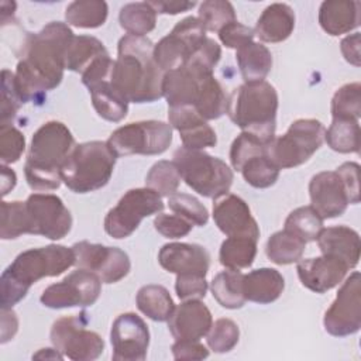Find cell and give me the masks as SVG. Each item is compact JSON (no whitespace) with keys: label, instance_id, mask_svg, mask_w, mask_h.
<instances>
[{"label":"cell","instance_id":"9a60e30c","mask_svg":"<svg viewBox=\"0 0 361 361\" xmlns=\"http://www.w3.org/2000/svg\"><path fill=\"white\" fill-rule=\"evenodd\" d=\"M324 330L334 337L355 334L361 327V275L354 271L340 286L323 317Z\"/></svg>","mask_w":361,"mask_h":361},{"label":"cell","instance_id":"5b68a950","mask_svg":"<svg viewBox=\"0 0 361 361\" xmlns=\"http://www.w3.org/2000/svg\"><path fill=\"white\" fill-rule=\"evenodd\" d=\"M276 89L267 80L243 83L227 97V116L243 131L251 133L267 145L275 138Z\"/></svg>","mask_w":361,"mask_h":361},{"label":"cell","instance_id":"94428289","mask_svg":"<svg viewBox=\"0 0 361 361\" xmlns=\"http://www.w3.org/2000/svg\"><path fill=\"white\" fill-rule=\"evenodd\" d=\"M18 330V319L13 309H1V344L13 340Z\"/></svg>","mask_w":361,"mask_h":361},{"label":"cell","instance_id":"1f68e13d","mask_svg":"<svg viewBox=\"0 0 361 361\" xmlns=\"http://www.w3.org/2000/svg\"><path fill=\"white\" fill-rule=\"evenodd\" d=\"M135 303L138 310L154 322H168L175 309L169 290L155 283L141 286L137 292Z\"/></svg>","mask_w":361,"mask_h":361},{"label":"cell","instance_id":"c3c4849f","mask_svg":"<svg viewBox=\"0 0 361 361\" xmlns=\"http://www.w3.org/2000/svg\"><path fill=\"white\" fill-rule=\"evenodd\" d=\"M267 151V144L262 142L258 137L252 135L251 133L247 131H241V134H238L235 137V140L231 144L230 148V162L233 169L238 171L241 169V166L252 157L264 154Z\"/></svg>","mask_w":361,"mask_h":361},{"label":"cell","instance_id":"91938a15","mask_svg":"<svg viewBox=\"0 0 361 361\" xmlns=\"http://www.w3.org/2000/svg\"><path fill=\"white\" fill-rule=\"evenodd\" d=\"M340 49L344 56V59L354 65H361V54H360V32H354L351 35H347L340 42Z\"/></svg>","mask_w":361,"mask_h":361},{"label":"cell","instance_id":"ab89813d","mask_svg":"<svg viewBox=\"0 0 361 361\" xmlns=\"http://www.w3.org/2000/svg\"><path fill=\"white\" fill-rule=\"evenodd\" d=\"M323 219L312 206H300L292 210L285 220V230L293 233L305 243L316 241L323 230Z\"/></svg>","mask_w":361,"mask_h":361},{"label":"cell","instance_id":"8d00e7d4","mask_svg":"<svg viewBox=\"0 0 361 361\" xmlns=\"http://www.w3.org/2000/svg\"><path fill=\"white\" fill-rule=\"evenodd\" d=\"M120 27L130 35L145 37L157 25V11L148 1L124 4L118 13Z\"/></svg>","mask_w":361,"mask_h":361},{"label":"cell","instance_id":"44dd1931","mask_svg":"<svg viewBox=\"0 0 361 361\" xmlns=\"http://www.w3.org/2000/svg\"><path fill=\"white\" fill-rule=\"evenodd\" d=\"M298 276L305 288L316 293H324L343 282L348 267L330 255L299 259L296 265Z\"/></svg>","mask_w":361,"mask_h":361},{"label":"cell","instance_id":"ba28073f","mask_svg":"<svg viewBox=\"0 0 361 361\" xmlns=\"http://www.w3.org/2000/svg\"><path fill=\"white\" fill-rule=\"evenodd\" d=\"M326 128L316 118H298L288 131L267 145L268 158L279 168L289 169L307 162L324 142Z\"/></svg>","mask_w":361,"mask_h":361},{"label":"cell","instance_id":"3957f363","mask_svg":"<svg viewBox=\"0 0 361 361\" xmlns=\"http://www.w3.org/2000/svg\"><path fill=\"white\" fill-rule=\"evenodd\" d=\"M75 265L72 247L49 244L20 252L0 278L1 309H13L23 300L31 285L42 278L58 276Z\"/></svg>","mask_w":361,"mask_h":361},{"label":"cell","instance_id":"ffe728a7","mask_svg":"<svg viewBox=\"0 0 361 361\" xmlns=\"http://www.w3.org/2000/svg\"><path fill=\"white\" fill-rule=\"evenodd\" d=\"M310 206L324 219L341 216L350 204L347 189L336 171H323L309 182Z\"/></svg>","mask_w":361,"mask_h":361},{"label":"cell","instance_id":"4316f807","mask_svg":"<svg viewBox=\"0 0 361 361\" xmlns=\"http://www.w3.org/2000/svg\"><path fill=\"white\" fill-rule=\"evenodd\" d=\"M360 1L326 0L319 8V24L324 32L337 37L360 25Z\"/></svg>","mask_w":361,"mask_h":361},{"label":"cell","instance_id":"d6986e66","mask_svg":"<svg viewBox=\"0 0 361 361\" xmlns=\"http://www.w3.org/2000/svg\"><path fill=\"white\" fill-rule=\"evenodd\" d=\"M213 220L227 237L259 238V227L251 214L250 206L237 195L226 193L214 199Z\"/></svg>","mask_w":361,"mask_h":361},{"label":"cell","instance_id":"30bf717a","mask_svg":"<svg viewBox=\"0 0 361 361\" xmlns=\"http://www.w3.org/2000/svg\"><path fill=\"white\" fill-rule=\"evenodd\" d=\"M164 210L162 196L149 188L127 190L118 203L110 209L104 217V231L116 238L130 237L140 226L142 219Z\"/></svg>","mask_w":361,"mask_h":361},{"label":"cell","instance_id":"bcb514c9","mask_svg":"<svg viewBox=\"0 0 361 361\" xmlns=\"http://www.w3.org/2000/svg\"><path fill=\"white\" fill-rule=\"evenodd\" d=\"M238 338H240V329L237 323L227 317L217 319L212 324L209 333L206 334L207 347L219 354L231 351L237 345Z\"/></svg>","mask_w":361,"mask_h":361},{"label":"cell","instance_id":"484cf974","mask_svg":"<svg viewBox=\"0 0 361 361\" xmlns=\"http://www.w3.org/2000/svg\"><path fill=\"white\" fill-rule=\"evenodd\" d=\"M295 11L286 3H272L257 20L254 34L262 41L276 44L288 39L295 30Z\"/></svg>","mask_w":361,"mask_h":361},{"label":"cell","instance_id":"f907efd6","mask_svg":"<svg viewBox=\"0 0 361 361\" xmlns=\"http://www.w3.org/2000/svg\"><path fill=\"white\" fill-rule=\"evenodd\" d=\"M25 149L24 134L10 124H0V161L1 165L17 162Z\"/></svg>","mask_w":361,"mask_h":361},{"label":"cell","instance_id":"ee69618b","mask_svg":"<svg viewBox=\"0 0 361 361\" xmlns=\"http://www.w3.org/2000/svg\"><path fill=\"white\" fill-rule=\"evenodd\" d=\"M1 224H0V238L14 240L23 234H28V217L25 202H1L0 206Z\"/></svg>","mask_w":361,"mask_h":361},{"label":"cell","instance_id":"681fc988","mask_svg":"<svg viewBox=\"0 0 361 361\" xmlns=\"http://www.w3.org/2000/svg\"><path fill=\"white\" fill-rule=\"evenodd\" d=\"M24 102L20 97L16 85V76L11 71H1V120L0 124H10L17 116Z\"/></svg>","mask_w":361,"mask_h":361},{"label":"cell","instance_id":"74e56055","mask_svg":"<svg viewBox=\"0 0 361 361\" xmlns=\"http://www.w3.org/2000/svg\"><path fill=\"white\" fill-rule=\"evenodd\" d=\"M193 107L206 121L217 120L223 114H226L227 96L214 75H209L202 80L199 94Z\"/></svg>","mask_w":361,"mask_h":361},{"label":"cell","instance_id":"9f6ffc18","mask_svg":"<svg viewBox=\"0 0 361 361\" xmlns=\"http://www.w3.org/2000/svg\"><path fill=\"white\" fill-rule=\"evenodd\" d=\"M336 172L340 175L347 189L350 204L360 203V165L357 162H344L336 169Z\"/></svg>","mask_w":361,"mask_h":361},{"label":"cell","instance_id":"cb8c5ba5","mask_svg":"<svg viewBox=\"0 0 361 361\" xmlns=\"http://www.w3.org/2000/svg\"><path fill=\"white\" fill-rule=\"evenodd\" d=\"M158 262L171 274H196L206 276L210 267V254L199 244L169 243L161 247Z\"/></svg>","mask_w":361,"mask_h":361},{"label":"cell","instance_id":"9c48e42d","mask_svg":"<svg viewBox=\"0 0 361 361\" xmlns=\"http://www.w3.org/2000/svg\"><path fill=\"white\" fill-rule=\"evenodd\" d=\"M172 142V127L158 120L128 123L116 128L107 144L117 157L127 155H159Z\"/></svg>","mask_w":361,"mask_h":361},{"label":"cell","instance_id":"11a10c76","mask_svg":"<svg viewBox=\"0 0 361 361\" xmlns=\"http://www.w3.org/2000/svg\"><path fill=\"white\" fill-rule=\"evenodd\" d=\"M114 66V61L110 58V55H103L99 59H96L83 73H82V83L90 89L96 83L110 79L111 71Z\"/></svg>","mask_w":361,"mask_h":361},{"label":"cell","instance_id":"f6af8a7d","mask_svg":"<svg viewBox=\"0 0 361 361\" xmlns=\"http://www.w3.org/2000/svg\"><path fill=\"white\" fill-rule=\"evenodd\" d=\"M199 21L206 31L219 32L227 24L237 21L235 10L226 0H206L199 7Z\"/></svg>","mask_w":361,"mask_h":361},{"label":"cell","instance_id":"d6a6232c","mask_svg":"<svg viewBox=\"0 0 361 361\" xmlns=\"http://www.w3.org/2000/svg\"><path fill=\"white\" fill-rule=\"evenodd\" d=\"M244 274L235 269L219 272L210 282V290L216 302L226 309H240L245 305L243 292Z\"/></svg>","mask_w":361,"mask_h":361},{"label":"cell","instance_id":"d4e9b609","mask_svg":"<svg viewBox=\"0 0 361 361\" xmlns=\"http://www.w3.org/2000/svg\"><path fill=\"white\" fill-rule=\"evenodd\" d=\"M317 245L324 255L334 257L343 261L348 269H353L360 262V234L348 226H331L320 231Z\"/></svg>","mask_w":361,"mask_h":361},{"label":"cell","instance_id":"f1b7e54d","mask_svg":"<svg viewBox=\"0 0 361 361\" xmlns=\"http://www.w3.org/2000/svg\"><path fill=\"white\" fill-rule=\"evenodd\" d=\"M235 59L244 83L265 80L272 68L271 51L265 45L255 41L235 49Z\"/></svg>","mask_w":361,"mask_h":361},{"label":"cell","instance_id":"816d5d0a","mask_svg":"<svg viewBox=\"0 0 361 361\" xmlns=\"http://www.w3.org/2000/svg\"><path fill=\"white\" fill-rule=\"evenodd\" d=\"M154 227L166 238H180L192 231L193 224L175 213H159L154 219Z\"/></svg>","mask_w":361,"mask_h":361},{"label":"cell","instance_id":"680465c9","mask_svg":"<svg viewBox=\"0 0 361 361\" xmlns=\"http://www.w3.org/2000/svg\"><path fill=\"white\" fill-rule=\"evenodd\" d=\"M151 7L157 11V14H179L189 11L196 6V1H188V0H154L148 1Z\"/></svg>","mask_w":361,"mask_h":361},{"label":"cell","instance_id":"6f0895ef","mask_svg":"<svg viewBox=\"0 0 361 361\" xmlns=\"http://www.w3.org/2000/svg\"><path fill=\"white\" fill-rule=\"evenodd\" d=\"M171 350L175 360H204L209 357V350L199 340H176Z\"/></svg>","mask_w":361,"mask_h":361},{"label":"cell","instance_id":"277c9868","mask_svg":"<svg viewBox=\"0 0 361 361\" xmlns=\"http://www.w3.org/2000/svg\"><path fill=\"white\" fill-rule=\"evenodd\" d=\"M75 148L71 130L61 121L44 123L34 134L27 152L24 173L32 190L58 189L62 183V165Z\"/></svg>","mask_w":361,"mask_h":361},{"label":"cell","instance_id":"603a6c76","mask_svg":"<svg viewBox=\"0 0 361 361\" xmlns=\"http://www.w3.org/2000/svg\"><path fill=\"white\" fill-rule=\"evenodd\" d=\"M168 120L169 126L178 130L183 148L202 151L217 144L216 131L192 106L169 107Z\"/></svg>","mask_w":361,"mask_h":361},{"label":"cell","instance_id":"2e32d148","mask_svg":"<svg viewBox=\"0 0 361 361\" xmlns=\"http://www.w3.org/2000/svg\"><path fill=\"white\" fill-rule=\"evenodd\" d=\"M75 265L96 274L103 283H116L126 278L131 262L126 251L117 247L79 241L72 245Z\"/></svg>","mask_w":361,"mask_h":361},{"label":"cell","instance_id":"4fadbf2b","mask_svg":"<svg viewBox=\"0 0 361 361\" xmlns=\"http://www.w3.org/2000/svg\"><path fill=\"white\" fill-rule=\"evenodd\" d=\"M102 283L103 282L96 274L78 268L61 282L45 288L39 300L49 309L92 306L100 296Z\"/></svg>","mask_w":361,"mask_h":361},{"label":"cell","instance_id":"8992f818","mask_svg":"<svg viewBox=\"0 0 361 361\" xmlns=\"http://www.w3.org/2000/svg\"><path fill=\"white\" fill-rule=\"evenodd\" d=\"M116 159L107 141L78 144L62 165V182L80 195L102 189L113 175Z\"/></svg>","mask_w":361,"mask_h":361},{"label":"cell","instance_id":"83f0119b","mask_svg":"<svg viewBox=\"0 0 361 361\" xmlns=\"http://www.w3.org/2000/svg\"><path fill=\"white\" fill-rule=\"evenodd\" d=\"M285 289L282 274L274 268H258L244 275L243 292L245 300L268 305L275 302Z\"/></svg>","mask_w":361,"mask_h":361},{"label":"cell","instance_id":"836d02e7","mask_svg":"<svg viewBox=\"0 0 361 361\" xmlns=\"http://www.w3.org/2000/svg\"><path fill=\"white\" fill-rule=\"evenodd\" d=\"M257 241L251 237H227L220 245V264L226 269L235 271L251 267L257 255Z\"/></svg>","mask_w":361,"mask_h":361},{"label":"cell","instance_id":"7dc6e473","mask_svg":"<svg viewBox=\"0 0 361 361\" xmlns=\"http://www.w3.org/2000/svg\"><path fill=\"white\" fill-rule=\"evenodd\" d=\"M168 206L175 214L183 217L193 226L203 227L209 221V212L206 206L192 195L176 192L168 197Z\"/></svg>","mask_w":361,"mask_h":361},{"label":"cell","instance_id":"7402d4cb","mask_svg":"<svg viewBox=\"0 0 361 361\" xmlns=\"http://www.w3.org/2000/svg\"><path fill=\"white\" fill-rule=\"evenodd\" d=\"M212 324V312L200 299L183 300L168 319V329L175 340L197 341L209 333Z\"/></svg>","mask_w":361,"mask_h":361},{"label":"cell","instance_id":"7bdbcfd3","mask_svg":"<svg viewBox=\"0 0 361 361\" xmlns=\"http://www.w3.org/2000/svg\"><path fill=\"white\" fill-rule=\"evenodd\" d=\"M180 179L182 178L176 164L173 161L162 159L149 168L145 176V185L147 188L155 190L158 195L169 197L178 192Z\"/></svg>","mask_w":361,"mask_h":361},{"label":"cell","instance_id":"52a82bcc","mask_svg":"<svg viewBox=\"0 0 361 361\" xmlns=\"http://www.w3.org/2000/svg\"><path fill=\"white\" fill-rule=\"evenodd\" d=\"M173 162L182 180L203 197L217 199L228 193L233 185V169L204 151L180 147L173 152Z\"/></svg>","mask_w":361,"mask_h":361},{"label":"cell","instance_id":"f546056e","mask_svg":"<svg viewBox=\"0 0 361 361\" xmlns=\"http://www.w3.org/2000/svg\"><path fill=\"white\" fill-rule=\"evenodd\" d=\"M96 113L111 123H118L128 113L127 99L113 86L110 79L102 80L89 89Z\"/></svg>","mask_w":361,"mask_h":361},{"label":"cell","instance_id":"e575fe53","mask_svg":"<svg viewBox=\"0 0 361 361\" xmlns=\"http://www.w3.org/2000/svg\"><path fill=\"white\" fill-rule=\"evenodd\" d=\"M306 243L288 230L274 233L265 247L267 257L276 265H289L302 259Z\"/></svg>","mask_w":361,"mask_h":361},{"label":"cell","instance_id":"d590c367","mask_svg":"<svg viewBox=\"0 0 361 361\" xmlns=\"http://www.w3.org/2000/svg\"><path fill=\"white\" fill-rule=\"evenodd\" d=\"M109 14L106 1L102 0H78L72 1L65 10V20L68 25L76 28H99Z\"/></svg>","mask_w":361,"mask_h":361},{"label":"cell","instance_id":"7a4b0ae2","mask_svg":"<svg viewBox=\"0 0 361 361\" xmlns=\"http://www.w3.org/2000/svg\"><path fill=\"white\" fill-rule=\"evenodd\" d=\"M164 75L154 59L149 38L130 34L120 38L110 80L128 103H152L161 99Z\"/></svg>","mask_w":361,"mask_h":361},{"label":"cell","instance_id":"8fae6325","mask_svg":"<svg viewBox=\"0 0 361 361\" xmlns=\"http://www.w3.org/2000/svg\"><path fill=\"white\" fill-rule=\"evenodd\" d=\"M89 317L83 310L79 314L59 317L51 327L52 345L73 361H92L104 351V340L92 330H87Z\"/></svg>","mask_w":361,"mask_h":361},{"label":"cell","instance_id":"5bb4252c","mask_svg":"<svg viewBox=\"0 0 361 361\" xmlns=\"http://www.w3.org/2000/svg\"><path fill=\"white\" fill-rule=\"evenodd\" d=\"M28 234L61 240L72 228V214L62 199L52 193H32L25 200Z\"/></svg>","mask_w":361,"mask_h":361},{"label":"cell","instance_id":"4dcf8cb0","mask_svg":"<svg viewBox=\"0 0 361 361\" xmlns=\"http://www.w3.org/2000/svg\"><path fill=\"white\" fill-rule=\"evenodd\" d=\"M107 54L104 44L96 37L73 35L66 49L65 66L68 71L82 75L96 59Z\"/></svg>","mask_w":361,"mask_h":361},{"label":"cell","instance_id":"be15d7a7","mask_svg":"<svg viewBox=\"0 0 361 361\" xmlns=\"http://www.w3.org/2000/svg\"><path fill=\"white\" fill-rule=\"evenodd\" d=\"M32 358H41V360H47V358H51V360H62L63 358V354L61 351H58L55 347L54 348H41L38 353H35L32 355Z\"/></svg>","mask_w":361,"mask_h":361},{"label":"cell","instance_id":"60d3db41","mask_svg":"<svg viewBox=\"0 0 361 361\" xmlns=\"http://www.w3.org/2000/svg\"><path fill=\"white\" fill-rule=\"evenodd\" d=\"M279 168L268 158L267 151L264 154L250 158L240 169L244 180L257 189H267L279 178Z\"/></svg>","mask_w":361,"mask_h":361},{"label":"cell","instance_id":"7c38bea8","mask_svg":"<svg viewBox=\"0 0 361 361\" xmlns=\"http://www.w3.org/2000/svg\"><path fill=\"white\" fill-rule=\"evenodd\" d=\"M206 38V30L199 18L185 17L154 45V59L164 72L176 69L189 59Z\"/></svg>","mask_w":361,"mask_h":361},{"label":"cell","instance_id":"db71d44e","mask_svg":"<svg viewBox=\"0 0 361 361\" xmlns=\"http://www.w3.org/2000/svg\"><path fill=\"white\" fill-rule=\"evenodd\" d=\"M254 30L238 21H233L219 31V38L221 44L233 49H238L243 45L254 41Z\"/></svg>","mask_w":361,"mask_h":361},{"label":"cell","instance_id":"ac0fdd59","mask_svg":"<svg viewBox=\"0 0 361 361\" xmlns=\"http://www.w3.org/2000/svg\"><path fill=\"white\" fill-rule=\"evenodd\" d=\"M213 75V71L199 62L188 59L182 66L168 71L164 75L162 96L168 107L195 106L202 80Z\"/></svg>","mask_w":361,"mask_h":361},{"label":"cell","instance_id":"b9f144b4","mask_svg":"<svg viewBox=\"0 0 361 361\" xmlns=\"http://www.w3.org/2000/svg\"><path fill=\"white\" fill-rule=\"evenodd\" d=\"M361 116V85L345 83L338 87L331 99V117L337 120H355Z\"/></svg>","mask_w":361,"mask_h":361},{"label":"cell","instance_id":"f35d334b","mask_svg":"<svg viewBox=\"0 0 361 361\" xmlns=\"http://www.w3.org/2000/svg\"><path fill=\"white\" fill-rule=\"evenodd\" d=\"M360 124L355 120L333 118L330 127L326 130L324 141L327 145L340 154L360 152Z\"/></svg>","mask_w":361,"mask_h":361},{"label":"cell","instance_id":"6125c7cd","mask_svg":"<svg viewBox=\"0 0 361 361\" xmlns=\"http://www.w3.org/2000/svg\"><path fill=\"white\" fill-rule=\"evenodd\" d=\"M17 183V175L7 165H1V196H6L14 189Z\"/></svg>","mask_w":361,"mask_h":361},{"label":"cell","instance_id":"e0dca14e","mask_svg":"<svg viewBox=\"0 0 361 361\" xmlns=\"http://www.w3.org/2000/svg\"><path fill=\"white\" fill-rule=\"evenodd\" d=\"M113 347L111 358L116 361H142L147 358L149 330L147 323L135 313L118 314L110 330Z\"/></svg>","mask_w":361,"mask_h":361},{"label":"cell","instance_id":"f5cc1de1","mask_svg":"<svg viewBox=\"0 0 361 361\" xmlns=\"http://www.w3.org/2000/svg\"><path fill=\"white\" fill-rule=\"evenodd\" d=\"M209 285L206 282V276L196 274H183L176 275L175 281V292L179 299H203L207 293Z\"/></svg>","mask_w":361,"mask_h":361},{"label":"cell","instance_id":"6da1fadb","mask_svg":"<svg viewBox=\"0 0 361 361\" xmlns=\"http://www.w3.org/2000/svg\"><path fill=\"white\" fill-rule=\"evenodd\" d=\"M73 35L68 24L51 21L41 31L28 32L24 37L14 73L17 90L24 103L41 104L47 92L61 85L66 69V49Z\"/></svg>","mask_w":361,"mask_h":361}]
</instances>
